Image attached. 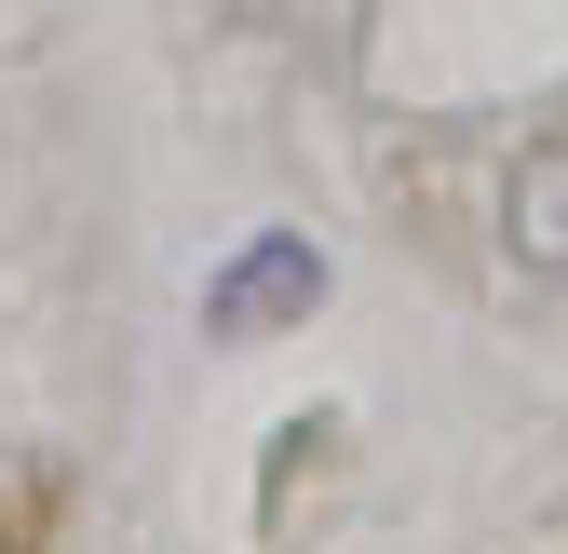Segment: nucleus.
<instances>
[{"label": "nucleus", "instance_id": "1", "mask_svg": "<svg viewBox=\"0 0 568 554\" xmlns=\"http://www.w3.org/2000/svg\"><path fill=\"white\" fill-rule=\"evenodd\" d=\"M312 311H325V257L298 230H257L217 285H203V325L217 338H271V325H312Z\"/></svg>", "mask_w": 568, "mask_h": 554}, {"label": "nucleus", "instance_id": "2", "mask_svg": "<svg viewBox=\"0 0 568 554\" xmlns=\"http://www.w3.org/2000/svg\"><path fill=\"white\" fill-rule=\"evenodd\" d=\"M501 244L541 270V285H568V150H528L515 189H501Z\"/></svg>", "mask_w": 568, "mask_h": 554}, {"label": "nucleus", "instance_id": "3", "mask_svg": "<svg viewBox=\"0 0 568 554\" xmlns=\"http://www.w3.org/2000/svg\"><path fill=\"white\" fill-rule=\"evenodd\" d=\"M203 14H257V0H203Z\"/></svg>", "mask_w": 568, "mask_h": 554}]
</instances>
